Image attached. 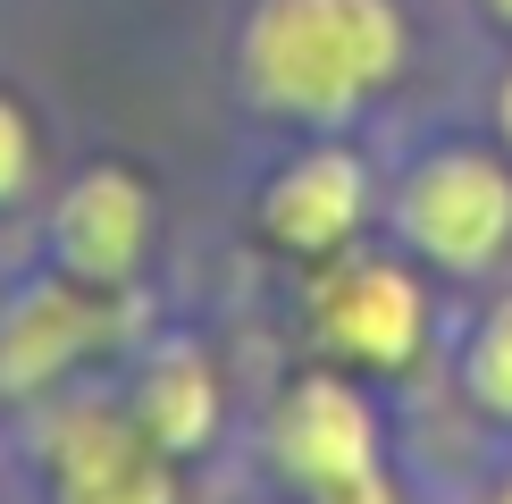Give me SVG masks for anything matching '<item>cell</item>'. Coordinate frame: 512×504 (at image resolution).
Returning <instances> with one entry per match:
<instances>
[{
  "label": "cell",
  "instance_id": "cell-1",
  "mask_svg": "<svg viewBox=\"0 0 512 504\" xmlns=\"http://www.w3.org/2000/svg\"><path fill=\"white\" fill-rule=\"evenodd\" d=\"M395 51L387 0H269L252 17V84L286 110H345L361 84L395 76Z\"/></svg>",
  "mask_w": 512,
  "mask_h": 504
},
{
  "label": "cell",
  "instance_id": "cell-2",
  "mask_svg": "<svg viewBox=\"0 0 512 504\" xmlns=\"http://www.w3.org/2000/svg\"><path fill=\"white\" fill-rule=\"evenodd\" d=\"M403 227L437 252V261H487L512 236V185L487 160H437L412 177Z\"/></svg>",
  "mask_w": 512,
  "mask_h": 504
},
{
  "label": "cell",
  "instance_id": "cell-3",
  "mask_svg": "<svg viewBox=\"0 0 512 504\" xmlns=\"http://www.w3.org/2000/svg\"><path fill=\"white\" fill-rule=\"evenodd\" d=\"M51 462H59V496L68 504H168L160 454L110 412H68L51 437Z\"/></svg>",
  "mask_w": 512,
  "mask_h": 504
},
{
  "label": "cell",
  "instance_id": "cell-4",
  "mask_svg": "<svg viewBox=\"0 0 512 504\" xmlns=\"http://www.w3.org/2000/svg\"><path fill=\"white\" fill-rule=\"evenodd\" d=\"M277 437H286V462L311 479L319 496L328 488H353V479L378 471V437H370V412L353 404L336 378H311V387L286 395V420H277Z\"/></svg>",
  "mask_w": 512,
  "mask_h": 504
},
{
  "label": "cell",
  "instance_id": "cell-5",
  "mask_svg": "<svg viewBox=\"0 0 512 504\" xmlns=\"http://www.w3.org/2000/svg\"><path fill=\"white\" fill-rule=\"evenodd\" d=\"M412 328H420V294L387 261L336 269V278L319 286V336H336L361 362H403V353H412Z\"/></svg>",
  "mask_w": 512,
  "mask_h": 504
},
{
  "label": "cell",
  "instance_id": "cell-6",
  "mask_svg": "<svg viewBox=\"0 0 512 504\" xmlns=\"http://www.w3.org/2000/svg\"><path fill=\"white\" fill-rule=\"evenodd\" d=\"M101 328H110V311L84 286L26 294V303L9 311V328H0V387H42L59 362H76L84 345H101Z\"/></svg>",
  "mask_w": 512,
  "mask_h": 504
},
{
  "label": "cell",
  "instance_id": "cell-7",
  "mask_svg": "<svg viewBox=\"0 0 512 504\" xmlns=\"http://www.w3.org/2000/svg\"><path fill=\"white\" fill-rule=\"evenodd\" d=\"M59 236H68V261H76L84 286H118L126 269H135V252H143V194H135V177H118V168L84 177Z\"/></svg>",
  "mask_w": 512,
  "mask_h": 504
},
{
  "label": "cell",
  "instance_id": "cell-8",
  "mask_svg": "<svg viewBox=\"0 0 512 504\" xmlns=\"http://www.w3.org/2000/svg\"><path fill=\"white\" fill-rule=\"evenodd\" d=\"M353 210H361V168L345 152H319L303 168H286L277 177V194H269V227L286 244H336L353 227Z\"/></svg>",
  "mask_w": 512,
  "mask_h": 504
},
{
  "label": "cell",
  "instance_id": "cell-9",
  "mask_svg": "<svg viewBox=\"0 0 512 504\" xmlns=\"http://www.w3.org/2000/svg\"><path fill=\"white\" fill-rule=\"evenodd\" d=\"M143 420H152L160 446H202L210 437V370L194 353L152 362V378H143Z\"/></svg>",
  "mask_w": 512,
  "mask_h": 504
},
{
  "label": "cell",
  "instance_id": "cell-10",
  "mask_svg": "<svg viewBox=\"0 0 512 504\" xmlns=\"http://www.w3.org/2000/svg\"><path fill=\"white\" fill-rule=\"evenodd\" d=\"M471 387L487 395L496 412H512V303L487 320V336H479V353H471Z\"/></svg>",
  "mask_w": 512,
  "mask_h": 504
},
{
  "label": "cell",
  "instance_id": "cell-11",
  "mask_svg": "<svg viewBox=\"0 0 512 504\" xmlns=\"http://www.w3.org/2000/svg\"><path fill=\"white\" fill-rule=\"evenodd\" d=\"M17 177H26V126H17V110L0 101V194H9Z\"/></svg>",
  "mask_w": 512,
  "mask_h": 504
},
{
  "label": "cell",
  "instance_id": "cell-12",
  "mask_svg": "<svg viewBox=\"0 0 512 504\" xmlns=\"http://www.w3.org/2000/svg\"><path fill=\"white\" fill-rule=\"evenodd\" d=\"M328 504H395V496H387V479L370 471V479H353V488H328Z\"/></svg>",
  "mask_w": 512,
  "mask_h": 504
},
{
  "label": "cell",
  "instance_id": "cell-13",
  "mask_svg": "<svg viewBox=\"0 0 512 504\" xmlns=\"http://www.w3.org/2000/svg\"><path fill=\"white\" fill-rule=\"evenodd\" d=\"M504 126H512V84H504Z\"/></svg>",
  "mask_w": 512,
  "mask_h": 504
},
{
  "label": "cell",
  "instance_id": "cell-14",
  "mask_svg": "<svg viewBox=\"0 0 512 504\" xmlns=\"http://www.w3.org/2000/svg\"><path fill=\"white\" fill-rule=\"evenodd\" d=\"M496 504H512V488H504V496H496Z\"/></svg>",
  "mask_w": 512,
  "mask_h": 504
},
{
  "label": "cell",
  "instance_id": "cell-15",
  "mask_svg": "<svg viewBox=\"0 0 512 504\" xmlns=\"http://www.w3.org/2000/svg\"><path fill=\"white\" fill-rule=\"evenodd\" d=\"M504 9H512V0H504Z\"/></svg>",
  "mask_w": 512,
  "mask_h": 504
}]
</instances>
